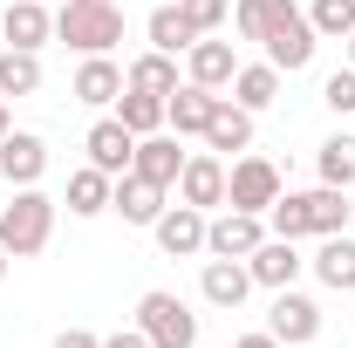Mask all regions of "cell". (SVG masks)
Returning <instances> with one entry per match:
<instances>
[{
    "instance_id": "6da1fadb",
    "label": "cell",
    "mask_w": 355,
    "mask_h": 348,
    "mask_svg": "<svg viewBox=\"0 0 355 348\" xmlns=\"http://www.w3.org/2000/svg\"><path fill=\"white\" fill-rule=\"evenodd\" d=\"M266 62L280 69V76H301L314 62V48H321V35H314V21H308V7H294V0H266Z\"/></svg>"
},
{
    "instance_id": "7a4b0ae2",
    "label": "cell",
    "mask_w": 355,
    "mask_h": 348,
    "mask_svg": "<svg viewBox=\"0 0 355 348\" xmlns=\"http://www.w3.org/2000/svg\"><path fill=\"white\" fill-rule=\"evenodd\" d=\"M48 239H55V198H48L42 184H21L14 205L0 212V246H7L14 260H35Z\"/></svg>"
},
{
    "instance_id": "3957f363",
    "label": "cell",
    "mask_w": 355,
    "mask_h": 348,
    "mask_svg": "<svg viewBox=\"0 0 355 348\" xmlns=\"http://www.w3.org/2000/svg\"><path fill=\"white\" fill-rule=\"evenodd\" d=\"M55 42H69L76 55H110V48L123 42V7H116V0H103V7L69 0V7L55 14Z\"/></svg>"
},
{
    "instance_id": "277c9868",
    "label": "cell",
    "mask_w": 355,
    "mask_h": 348,
    "mask_svg": "<svg viewBox=\"0 0 355 348\" xmlns=\"http://www.w3.org/2000/svg\"><path fill=\"white\" fill-rule=\"evenodd\" d=\"M137 328L150 335V348H198V314L178 294H164V287H150L137 301Z\"/></svg>"
},
{
    "instance_id": "5b68a950",
    "label": "cell",
    "mask_w": 355,
    "mask_h": 348,
    "mask_svg": "<svg viewBox=\"0 0 355 348\" xmlns=\"http://www.w3.org/2000/svg\"><path fill=\"white\" fill-rule=\"evenodd\" d=\"M273 198H280V171H273L266 157H232V164H225V205H232V212H260L266 218Z\"/></svg>"
},
{
    "instance_id": "8992f818",
    "label": "cell",
    "mask_w": 355,
    "mask_h": 348,
    "mask_svg": "<svg viewBox=\"0 0 355 348\" xmlns=\"http://www.w3.org/2000/svg\"><path fill=\"white\" fill-rule=\"evenodd\" d=\"M266 335L280 348H308L314 335H321V307H314L308 294H294V287H280L273 307H266Z\"/></svg>"
},
{
    "instance_id": "52a82bcc",
    "label": "cell",
    "mask_w": 355,
    "mask_h": 348,
    "mask_svg": "<svg viewBox=\"0 0 355 348\" xmlns=\"http://www.w3.org/2000/svg\"><path fill=\"white\" fill-rule=\"evenodd\" d=\"M260 239H266L260 212H232V205H225L219 218H205V253H212V260H246Z\"/></svg>"
},
{
    "instance_id": "ba28073f",
    "label": "cell",
    "mask_w": 355,
    "mask_h": 348,
    "mask_svg": "<svg viewBox=\"0 0 355 348\" xmlns=\"http://www.w3.org/2000/svg\"><path fill=\"white\" fill-rule=\"evenodd\" d=\"M301 266H308V260H301V239H273V232L246 253L253 287H273V294H280V287H294V280H301Z\"/></svg>"
},
{
    "instance_id": "9c48e42d",
    "label": "cell",
    "mask_w": 355,
    "mask_h": 348,
    "mask_svg": "<svg viewBox=\"0 0 355 348\" xmlns=\"http://www.w3.org/2000/svg\"><path fill=\"white\" fill-rule=\"evenodd\" d=\"M0 42L42 55V48L55 42V14H48L42 0H7V7H0Z\"/></svg>"
},
{
    "instance_id": "30bf717a",
    "label": "cell",
    "mask_w": 355,
    "mask_h": 348,
    "mask_svg": "<svg viewBox=\"0 0 355 348\" xmlns=\"http://www.w3.org/2000/svg\"><path fill=\"white\" fill-rule=\"evenodd\" d=\"M178 198H184V205H198V212L225 205V157H219V150L184 157V171H178Z\"/></svg>"
},
{
    "instance_id": "8fae6325",
    "label": "cell",
    "mask_w": 355,
    "mask_h": 348,
    "mask_svg": "<svg viewBox=\"0 0 355 348\" xmlns=\"http://www.w3.org/2000/svg\"><path fill=\"white\" fill-rule=\"evenodd\" d=\"M150 232H157V246H164L171 260H191V253H205V212H198V205H184V198H178V205H164Z\"/></svg>"
},
{
    "instance_id": "7c38bea8",
    "label": "cell",
    "mask_w": 355,
    "mask_h": 348,
    "mask_svg": "<svg viewBox=\"0 0 355 348\" xmlns=\"http://www.w3.org/2000/svg\"><path fill=\"white\" fill-rule=\"evenodd\" d=\"M232 76H239V55H232V42L198 35V42L184 48V82H198V89H232Z\"/></svg>"
},
{
    "instance_id": "4fadbf2b",
    "label": "cell",
    "mask_w": 355,
    "mask_h": 348,
    "mask_svg": "<svg viewBox=\"0 0 355 348\" xmlns=\"http://www.w3.org/2000/svg\"><path fill=\"white\" fill-rule=\"evenodd\" d=\"M42 171H48V143L35 130H7L0 137V177L21 191V184H42Z\"/></svg>"
},
{
    "instance_id": "5bb4252c",
    "label": "cell",
    "mask_w": 355,
    "mask_h": 348,
    "mask_svg": "<svg viewBox=\"0 0 355 348\" xmlns=\"http://www.w3.org/2000/svg\"><path fill=\"white\" fill-rule=\"evenodd\" d=\"M212 110H219V89H198V82H178L171 96H164V123H171L178 137H205Z\"/></svg>"
},
{
    "instance_id": "9a60e30c",
    "label": "cell",
    "mask_w": 355,
    "mask_h": 348,
    "mask_svg": "<svg viewBox=\"0 0 355 348\" xmlns=\"http://www.w3.org/2000/svg\"><path fill=\"white\" fill-rule=\"evenodd\" d=\"M83 150H89V164L96 171H110V177H123L130 171V157H137V137L116 123V116H103V123H89V137H83Z\"/></svg>"
},
{
    "instance_id": "2e32d148",
    "label": "cell",
    "mask_w": 355,
    "mask_h": 348,
    "mask_svg": "<svg viewBox=\"0 0 355 348\" xmlns=\"http://www.w3.org/2000/svg\"><path fill=\"white\" fill-rule=\"evenodd\" d=\"M69 96L89 103V110H116V96H123V69H116L110 55H83V69H76Z\"/></svg>"
},
{
    "instance_id": "e0dca14e",
    "label": "cell",
    "mask_w": 355,
    "mask_h": 348,
    "mask_svg": "<svg viewBox=\"0 0 355 348\" xmlns=\"http://www.w3.org/2000/svg\"><path fill=\"white\" fill-rule=\"evenodd\" d=\"M110 212H123V225H157V212H164V184L123 171L116 191H110Z\"/></svg>"
},
{
    "instance_id": "ac0fdd59",
    "label": "cell",
    "mask_w": 355,
    "mask_h": 348,
    "mask_svg": "<svg viewBox=\"0 0 355 348\" xmlns=\"http://www.w3.org/2000/svg\"><path fill=\"white\" fill-rule=\"evenodd\" d=\"M130 171L171 191V184H178V171H184V150H178V137H164V130H157V137H137V157H130Z\"/></svg>"
},
{
    "instance_id": "d6986e66",
    "label": "cell",
    "mask_w": 355,
    "mask_h": 348,
    "mask_svg": "<svg viewBox=\"0 0 355 348\" xmlns=\"http://www.w3.org/2000/svg\"><path fill=\"white\" fill-rule=\"evenodd\" d=\"M205 150H253V110H239L232 96H219V110H212V123H205Z\"/></svg>"
},
{
    "instance_id": "ffe728a7",
    "label": "cell",
    "mask_w": 355,
    "mask_h": 348,
    "mask_svg": "<svg viewBox=\"0 0 355 348\" xmlns=\"http://www.w3.org/2000/svg\"><path fill=\"white\" fill-rule=\"evenodd\" d=\"M198 294L212 307H239L246 294H253V273H246V260H205V273H198Z\"/></svg>"
},
{
    "instance_id": "44dd1931",
    "label": "cell",
    "mask_w": 355,
    "mask_h": 348,
    "mask_svg": "<svg viewBox=\"0 0 355 348\" xmlns=\"http://www.w3.org/2000/svg\"><path fill=\"white\" fill-rule=\"evenodd\" d=\"M314 280H321V287H335V294H349L355 287V239L349 232H328V239H321V253H314Z\"/></svg>"
},
{
    "instance_id": "7402d4cb",
    "label": "cell",
    "mask_w": 355,
    "mask_h": 348,
    "mask_svg": "<svg viewBox=\"0 0 355 348\" xmlns=\"http://www.w3.org/2000/svg\"><path fill=\"white\" fill-rule=\"evenodd\" d=\"M308 198V239H328V232H349V191H335V184H314V191H301Z\"/></svg>"
},
{
    "instance_id": "603a6c76",
    "label": "cell",
    "mask_w": 355,
    "mask_h": 348,
    "mask_svg": "<svg viewBox=\"0 0 355 348\" xmlns=\"http://www.w3.org/2000/svg\"><path fill=\"white\" fill-rule=\"evenodd\" d=\"M116 123H123L130 137H157V130H164V96L123 82V96H116Z\"/></svg>"
},
{
    "instance_id": "cb8c5ba5",
    "label": "cell",
    "mask_w": 355,
    "mask_h": 348,
    "mask_svg": "<svg viewBox=\"0 0 355 348\" xmlns=\"http://www.w3.org/2000/svg\"><path fill=\"white\" fill-rule=\"evenodd\" d=\"M273 96H280V69H273V62H246V69L232 76V103L253 110V116L273 110Z\"/></svg>"
},
{
    "instance_id": "d4e9b609",
    "label": "cell",
    "mask_w": 355,
    "mask_h": 348,
    "mask_svg": "<svg viewBox=\"0 0 355 348\" xmlns=\"http://www.w3.org/2000/svg\"><path fill=\"white\" fill-rule=\"evenodd\" d=\"M110 191H116V177H110V171H96V164L69 171V212H76V218L110 212Z\"/></svg>"
},
{
    "instance_id": "484cf974",
    "label": "cell",
    "mask_w": 355,
    "mask_h": 348,
    "mask_svg": "<svg viewBox=\"0 0 355 348\" xmlns=\"http://www.w3.org/2000/svg\"><path fill=\"white\" fill-rule=\"evenodd\" d=\"M123 82H130V89H150V96H171V89H178V55H164V48L137 55L130 69H123Z\"/></svg>"
},
{
    "instance_id": "4316f807",
    "label": "cell",
    "mask_w": 355,
    "mask_h": 348,
    "mask_svg": "<svg viewBox=\"0 0 355 348\" xmlns=\"http://www.w3.org/2000/svg\"><path fill=\"white\" fill-rule=\"evenodd\" d=\"M42 89V55L35 48H0V96H35Z\"/></svg>"
},
{
    "instance_id": "83f0119b",
    "label": "cell",
    "mask_w": 355,
    "mask_h": 348,
    "mask_svg": "<svg viewBox=\"0 0 355 348\" xmlns=\"http://www.w3.org/2000/svg\"><path fill=\"white\" fill-rule=\"evenodd\" d=\"M144 28H150V48H164V55H184V48L198 42V28L184 21V7H157Z\"/></svg>"
},
{
    "instance_id": "f1b7e54d",
    "label": "cell",
    "mask_w": 355,
    "mask_h": 348,
    "mask_svg": "<svg viewBox=\"0 0 355 348\" xmlns=\"http://www.w3.org/2000/svg\"><path fill=\"white\" fill-rule=\"evenodd\" d=\"M314 171H321V184L349 191V184H355V137H328L321 157H314Z\"/></svg>"
},
{
    "instance_id": "f546056e",
    "label": "cell",
    "mask_w": 355,
    "mask_h": 348,
    "mask_svg": "<svg viewBox=\"0 0 355 348\" xmlns=\"http://www.w3.org/2000/svg\"><path fill=\"white\" fill-rule=\"evenodd\" d=\"M308 21H314L321 42H349V35H355V0H314Z\"/></svg>"
},
{
    "instance_id": "4dcf8cb0",
    "label": "cell",
    "mask_w": 355,
    "mask_h": 348,
    "mask_svg": "<svg viewBox=\"0 0 355 348\" xmlns=\"http://www.w3.org/2000/svg\"><path fill=\"white\" fill-rule=\"evenodd\" d=\"M321 103H328L335 116H355V69H335V76L321 82Z\"/></svg>"
},
{
    "instance_id": "1f68e13d",
    "label": "cell",
    "mask_w": 355,
    "mask_h": 348,
    "mask_svg": "<svg viewBox=\"0 0 355 348\" xmlns=\"http://www.w3.org/2000/svg\"><path fill=\"white\" fill-rule=\"evenodd\" d=\"M184 7V21L198 28V35H219V21L232 14V0H178Z\"/></svg>"
},
{
    "instance_id": "d6a6232c",
    "label": "cell",
    "mask_w": 355,
    "mask_h": 348,
    "mask_svg": "<svg viewBox=\"0 0 355 348\" xmlns=\"http://www.w3.org/2000/svg\"><path fill=\"white\" fill-rule=\"evenodd\" d=\"M232 28H239V42H260L266 35V0H232Z\"/></svg>"
},
{
    "instance_id": "836d02e7",
    "label": "cell",
    "mask_w": 355,
    "mask_h": 348,
    "mask_svg": "<svg viewBox=\"0 0 355 348\" xmlns=\"http://www.w3.org/2000/svg\"><path fill=\"white\" fill-rule=\"evenodd\" d=\"M55 348H103V335H89V328H62Z\"/></svg>"
},
{
    "instance_id": "e575fe53",
    "label": "cell",
    "mask_w": 355,
    "mask_h": 348,
    "mask_svg": "<svg viewBox=\"0 0 355 348\" xmlns=\"http://www.w3.org/2000/svg\"><path fill=\"white\" fill-rule=\"evenodd\" d=\"M103 348H150L144 328H116V335H103Z\"/></svg>"
},
{
    "instance_id": "d590c367",
    "label": "cell",
    "mask_w": 355,
    "mask_h": 348,
    "mask_svg": "<svg viewBox=\"0 0 355 348\" xmlns=\"http://www.w3.org/2000/svg\"><path fill=\"white\" fill-rule=\"evenodd\" d=\"M232 348H280V342H273V335H266V328H260V335H239V342H232Z\"/></svg>"
},
{
    "instance_id": "8d00e7d4",
    "label": "cell",
    "mask_w": 355,
    "mask_h": 348,
    "mask_svg": "<svg viewBox=\"0 0 355 348\" xmlns=\"http://www.w3.org/2000/svg\"><path fill=\"white\" fill-rule=\"evenodd\" d=\"M7 130H14V123H7V96H0V137H7Z\"/></svg>"
},
{
    "instance_id": "74e56055",
    "label": "cell",
    "mask_w": 355,
    "mask_h": 348,
    "mask_svg": "<svg viewBox=\"0 0 355 348\" xmlns=\"http://www.w3.org/2000/svg\"><path fill=\"white\" fill-rule=\"evenodd\" d=\"M7 266H14V253H7V246H0V280H7Z\"/></svg>"
},
{
    "instance_id": "f35d334b",
    "label": "cell",
    "mask_w": 355,
    "mask_h": 348,
    "mask_svg": "<svg viewBox=\"0 0 355 348\" xmlns=\"http://www.w3.org/2000/svg\"><path fill=\"white\" fill-rule=\"evenodd\" d=\"M349 69H355V35H349Z\"/></svg>"
},
{
    "instance_id": "ab89813d",
    "label": "cell",
    "mask_w": 355,
    "mask_h": 348,
    "mask_svg": "<svg viewBox=\"0 0 355 348\" xmlns=\"http://www.w3.org/2000/svg\"><path fill=\"white\" fill-rule=\"evenodd\" d=\"M89 7H103V0H89Z\"/></svg>"
}]
</instances>
